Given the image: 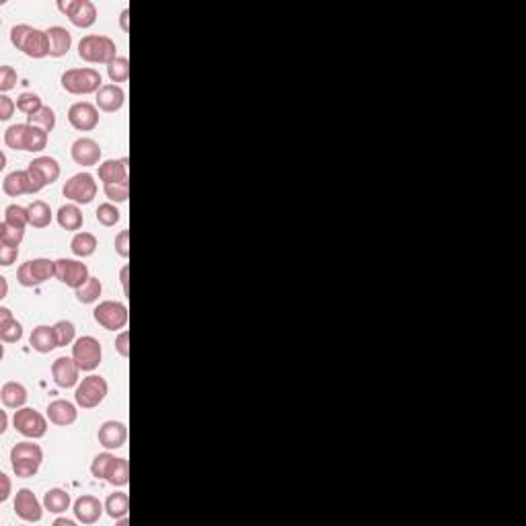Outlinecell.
<instances>
[{
    "label": "cell",
    "instance_id": "f907efd6",
    "mask_svg": "<svg viewBox=\"0 0 526 526\" xmlns=\"http://www.w3.org/2000/svg\"><path fill=\"white\" fill-rule=\"evenodd\" d=\"M12 494V483L6 473H0V502H6Z\"/></svg>",
    "mask_w": 526,
    "mask_h": 526
},
{
    "label": "cell",
    "instance_id": "7c38bea8",
    "mask_svg": "<svg viewBox=\"0 0 526 526\" xmlns=\"http://www.w3.org/2000/svg\"><path fill=\"white\" fill-rule=\"evenodd\" d=\"M58 8L79 29H88L97 21V6L90 0H60Z\"/></svg>",
    "mask_w": 526,
    "mask_h": 526
},
{
    "label": "cell",
    "instance_id": "f546056e",
    "mask_svg": "<svg viewBox=\"0 0 526 526\" xmlns=\"http://www.w3.org/2000/svg\"><path fill=\"white\" fill-rule=\"evenodd\" d=\"M58 224L64 231H81L85 224L83 210L77 204H66L58 210Z\"/></svg>",
    "mask_w": 526,
    "mask_h": 526
},
{
    "label": "cell",
    "instance_id": "52a82bcc",
    "mask_svg": "<svg viewBox=\"0 0 526 526\" xmlns=\"http://www.w3.org/2000/svg\"><path fill=\"white\" fill-rule=\"evenodd\" d=\"M92 317L95 321L107 329V331H119L128 325V306L121 304V302H115V300H103L95 306L92 311Z\"/></svg>",
    "mask_w": 526,
    "mask_h": 526
},
{
    "label": "cell",
    "instance_id": "8992f818",
    "mask_svg": "<svg viewBox=\"0 0 526 526\" xmlns=\"http://www.w3.org/2000/svg\"><path fill=\"white\" fill-rule=\"evenodd\" d=\"M109 393V384L103 376L99 374H88L87 378H83L79 384H77V391H75V401L77 405H81L83 409H95L99 407L105 397Z\"/></svg>",
    "mask_w": 526,
    "mask_h": 526
},
{
    "label": "cell",
    "instance_id": "f1b7e54d",
    "mask_svg": "<svg viewBox=\"0 0 526 526\" xmlns=\"http://www.w3.org/2000/svg\"><path fill=\"white\" fill-rule=\"evenodd\" d=\"M70 506H72V500L66 489L54 487V489L46 491V496H43V508L52 514H64L66 510H70Z\"/></svg>",
    "mask_w": 526,
    "mask_h": 526
},
{
    "label": "cell",
    "instance_id": "8d00e7d4",
    "mask_svg": "<svg viewBox=\"0 0 526 526\" xmlns=\"http://www.w3.org/2000/svg\"><path fill=\"white\" fill-rule=\"evenodd\" d=\"M107 75H109V81H111L113 85L126 83V81L130 79V60L117 56V58L107 66Z\"/></svg>",
    "mask_w": 526,
    "mask_h": 526
},
{
    "label": "cell",
    "instance_id": "484cf974",
    "mask_svg": "<svg viewBox=\"0 0 526 526\" xmlns=\"http://www.w3.org/2000/svg\"><path fill=\"white\" fill-rule=\"evenodd\" d=\"M2 191L6 195H10V197L23 195V193H33L31 191V179H29L27 169L25 171H12V173H8V175L4 177Z\"/></svg>",
    "mask_w": 526,
    "mask_h": 526
},
{
    "label": "cell",
    "instance_id": "7a4b0ae2",
    "mask_svg": "<svg viewBox=\"0 0 526 526\" xmlns=\"http://www.w3.org/2000/svg\"><path fill=\"white\" fill-rule=\"evenodd\" d=\"M4 144L12 150L41 153L48 146V132L31 124H14L4 132Z\"/></svg>",
    "mask_w": 526,
    "mask_h": 526
},
{
    "label": "cell",
    "instance_id": "c3c4849f",
    "mask_svg": "<svg viewBox=\"0 0 526 526\" xmlns=\"http://www.w3.org/2000/svg\"><path fill=\"white\" fill-rule=\"evenodd\" d=\"M17 260H19V247H8V245L0 247V265L2 267H10Z\"/></svg>",
    "mask_w": 526,
    "mask_h": 526
},
{
    "label": "cell",
    "instance_id": "9f6ffc18",
    "mask_svg": "<svg viewBox=\"0 0 526 526\" xmlns=\"http://www.w3.org/2000/svg\"><path fill=\"white\" fill-rule=\"evenodd\" d=\"M54 525L56 526H75V520H68V518H58Z\"/></svg>",
    "mask_w": 526,
    "mask_h": 526
},
{
    "label": "cell",
    "instance_id": "ab89813d",
    "mask_svg": "<svg viewBox=\"0 0 526 526\" xmlns=\"http://www.w3.org/2000/svg\"><path fill=\"white\" fill-rule=\"evenodd\" d=\"M54 329H56V338H58V348H66V346L77 342V327H75V323H70V321H58L54 325Z\"/></svg>",
    "mask_w": 526,
    "mask_h": 526
},
{
    "label": "cell",
    "instance_id": "74e56055",
    "mask_svg": "<svg viewBox=\"0 0 526 526\" xmlns=\"http://www.w3.org/2000/svg\"><path fill=\"white\" fill-rule=\"evenodd\" d=\"M23 338V325L17 319L0 321V340L4 344H17Z\"/></svg>",
    "mask_w": 526,
    "mask_h": 526
},
{
    "label": "cell",
    "instance_id": "ba28073f",
    "mask_svg": "<svg viewBox=\"0 0 526 526\" xmlns=\"http://www.w3.org/2000/svg\"><path fill=\"white\" fill-rule=\"evenodd\" d=\"M12 426H14V430H17L21 436L31 440L43 438L46 432H48V420H46L39 411H35V409H31V407H21V409H17L14 416H12Z\"/></svg>",
    "mask_w": 526,
    "mask_h": 526
},
{
    "label": "cell",
    "instance_id": "db71d44e",
    "mask_svg": "<svg viewBox=\"0 0 526 526\" xmlns=\"http://www.w3.org/2000/svg\"><path fill=\"white\" fill-rule=\"evenodd\" d=\"M6 428H8V416L6 411H0V432H6Z\"/></svg>",
    "mask_w": 526,
    "mask_h": 526
},
{
    "label": "cell",
    "instance_id": "2e32d148",
    "mask_svg": "<svg viewBox=\"0 0 526 526\" xmlns=\"http://www.w3.org/2000/svg\"><path fill=\"white\" fill-rule=\"evenodd\" d=\"M52 376H54V382H56L60 389H72V387L79 384L81 366L77 364L75 358L60 355V358H56L54 364H52Z\"/></svg>",
    "mask_w": 526,
    "mask_h": 526
},
{
    "label": "cell",
    "instance_id": "f35d334b",
    "mask_svg": "<svg viewBox=\"0 0 526 526\" xmlns=\"http://www.w3.org/2000/svg\"><path fill=\"white\" fill-rule=\"evenodd\" d=\"M41 107H43V103H41L39 95H35V92H21L19 99H17V109L21 113H25L27 117L37 113Z\"/></svg>",
    "mask_w": 526,
    "mask_h": 526
},
{
    "label": "cell",
    "instance_id": "d6986e66",
    "mask_svg": "<svg viewBox=\"0 0 526 526\" xmlns=\"http://www.w3.org/2000/svg\"><path fill=\"white\" fill-rule=\"evenodd\" d=\"M97 438H99V444L107 450H115V448H121L128 440V428L126 424L121 422H115V420H109V422H103L99 432H97Z\"/></svg>",
    "mask_w": 526,
    "mask_h": 526
},
{
    "label": "cell",
    "instance_id": "5bb4252c",
    "mask_svg": "<svg viewBox=\"0 0 526 526\" xmlns=\"http://www.w3.org/2000/svg\"><path fill=\"white\" fill-rule=\"evenodd\" d=\"M56 277L62 284H66L68 288L77 290L90 277V273H88V267L83 262H79V260H66L64 257V260L56 262Z\"/></svg>",
    "mask_w": 526,
    "mask_h": 526
},
{
    "label": "cell",
    "instance_id": "3957f363",
    "mask_svg": "<svg viewBox=\"0 0 526 526\" xmlns=\"http://www.w3.org/2000/svg\"><path fill=\"white\" fill-rule=\"evenodd\" d=\"M41 462H43V450L39 444L25 440V442H17L10 450L12 471L21 479H29V477L37 475Z\"/></svg>",
    "mask_w": 526,
    "mask_h": 526
},
{
    "label": "cell",
    "instance_id": "d590c367",
    "mask_svg": "<svg viewBox=\"0 0 526 526\" xmlns=\"http://www.w3.org/2000/svg\"><path fill=\"white\" fill-rule=\"evenodd\" d=\"M4 222L10 224V226H17V228H27L29 224V210L23 208V206H17V204H10L6 206L4 210Z\"/></svg>",
    "mask_w": 526,
    "mask_h": 526
},
{
    "label": "cell",
    "instance_id": "603a6c76",
    "mask_svg": "<svg viewBox=\"0 0 526 526\" xmlns=\"http://www.w3.org/2000/svg\"><path fill=\"white\" fill-rule=\"evenodd\" d=\"M128 157L124 159H109L99 165V179L105 183H128Z\"/></svg>",
    "mask_w": 526,
    "mask_h": 526
},
{
    "label": "cell",
    "instance_id": "277c9868",
    "mask_svg": "<svg viewBox=\"0 0 526 526\" xmlns=\"http://www.w3.org/2000/svg\"><path fill=\"white\" fill-rule=\"evenodd\" d=\"M79 56L88 64H111L117 58V46L107 35H85L79 41Z\"/></svg>",
    "mask_w": 526,
    "mask_h": 526
},
{
    "label": "cell",
    "instance_id": "d6a6232c",
    "mask_svg": "<svg viewBox=\"0 0 526 526\" xmlns=\"http://www.w3.org/2000/svg\"><path fill=\"white\" fill-rule=\"evenodd\" d=\"M99 243L92 233H77L70 241V249L77 257H90L97 251Z\"/></svg>",
    "mask_w": 526,
    "mask_h": 526
},
{
    "label": "cell",
    "instance_id": "cb8c5ba5",
    "mask_svg": "<svg viewBox=\"0 0 526 526\" xmlns=\"http://www.w3.org/2000/svg\"><path fill=\"white\" fill-rule=\"evenodd\" d=\"M29 344L31 348L39 353H50L58 348V338H56V329L50 327V325H39L31 331V338H29Z\"/></svg>",
    "mask_w": 526,
    "mask_h": 526
},
{
    "label": "cell",
    "instance_id": "30bf717a",
    "mask_svg": "<svg viewBox=\"0 0 526 526\" xmlns=\"http://www.w3.org/2000/svg\"><path fill=\"white\" fill-rule=\"evenodd\" d=\"M27 173L31 179V191L39 193L46 185H52L54 181L60 179V165L52 157H37L29 163Z\"/></svg>",
    "mask_w": 526,
    "mask_h": 526
},
{
    "label": "cell",
    "instance_id": "44dd1931",
    "mask_svg": "<svg viewBox=\"0 0 526 526\" xmlns=\"http://www.w3.org/2000/svg\"><path fill=\"white\" fill-rule=\"evenodd\" d=\"M48 418L54 426H72L79 420V411L77 405L66 401V399H56L48 405Z\"/></svg>",
    "mask_w": 526,
    "mask_h": 526
},
{
    "label": "cell",
    "instance_id": "6da1fadb",
    "mask_svg": "<svg viewBox=\"0 0 526 526\" xmlns=\"http://www.w3.org/2000/svg\"><path fill=\"white\" fill-rule=\"evenodd\" d=\"M10 41L17 50H21L29 58H46L52 56V43L48 31H41L31 25H14L10 29Z\"/></svg>",
    "mask_w": 526,
    "mask_h": 526
},
{
    "label": "cell",
    "instance_id": "4316f807",
    "mask_svg": "<svg viewBox=\"0 0 526 526\" xmlns=\"http://www.w3.org/2000/svg\"><path fill=\"white\" fill-rule=\"evenodd\" d=\"M48 35H50L52 56L54 58H62V56H66L70 52V48H72V33L66 27L54 25V27L48 29Z\"/></svg>",
    "mask_w": 526,
    "mask_h": 526
},
{
    "label": "cell",
    "instance_id": "6f0895ef",
    "mask_svg": "<svg viewBox=\"0 0 526 526\" xmlns=\"http://www.w3.org/2000/svg\"><path fill=\"white\" fill-rule=\"evenodd\" d=\"M128 14H130V10L126 8V10L121 12V27H124V29H128Z\"/></svg>",
    "mask_w": 526,
    "mask_h": 526
},
{
    "label": "cell",
    "instance_id": "836d02e7",
    "mask_svg": "<svg viewBox=\"0 0 526 526\" xmlns=\"http://www.w3.org/2000/svg\"><path fill=\"white\" fill-rule=\"evenodd\" d=\"M75 294H77V300H79V302H83V304H92V302H97L99 296L103 294V284H101L99 277L90 275L81 288L75 290Z\"/></svg>",
    "mask_w": 526,
    "mask_h": 526
},
{
    "label": "cell",
    "instance_id": "d4e9b609",
    "mask_svg": "<svg viewBox=\"0 0 526 526\" xmlns=\"http://www.w3.org/2000/svg\"><path fill=\"white\" fill-rule=\"evenodd\" d=\"M27 397H29L27 389L21 382H14V380L4 382L2 389H0V401L8 409H21V407H25Z\"/></svg>",
    "mask_w": 526,
    "mask_h": 526
},
{
    "label": "cell",
    "instance_id": "4fadbf2b",
    "mask_svg": "<svg viewBox=\"0 0 526 526\" xmlns=\"http://www.w3.org/2000/svg\"><path fill=\"white\" fill-rule=\"evenodd\" d=\"M72 358L77 360V364L81 366V370L92 372L95 368H99L101 358H103V348L99 344V340H95L92 335L79 338L72 346Z\"/></svg>",
    "mask_w": 526,
    "mask_h": 526
},
{
    "label": "cell",
    "instance_id": "4dcf8cb0",
    "mask_svg": "<svg viewBox=\"0 0 526 526\" xmlns=\"http://www.w3.org/2000/svg\"><path fill=\"white\" fill-rule=\"evenodd\" d=\"M29 210V224L33 228H46L52 224V208L43 199H35L27 206Z\"/></svg>",
    "mask_w": 526,
    "mask_h": 526
},
{
    "label": "cell",
    "instance_id": "ac0fdd59",
    "mask_svg": "<svg viewBox=\"0 0 526 526\" xmlns=\"http://www.w3.org/2000/svg\"><path fill=\"white\" fill-rule=\"evenodd\" d=\"M101 155H103V153H101V146H99V142L92 140V138H79V140L72 144V148H70L72 161H75L77 165H81V167H95V165H99Z\"/></svg>",
    "mask_w": 526,
    "mask_h": 526
},
{
    "label": "cell",
    "instance_id": "f5cc1de1",
    "mask_svg": "<svg viewBox=\"0 0 526 526\" xmlns=\"http://www.w3.org/2000/svg\"><path fill=\"white\" fill-rule=\"evenodd\" d=\"M10 319H14V317H12V313H10V309L0 306V321H10Z\"/></svg>",
    "mask_w": 526,
    "mask_h": 526
},
{
    "label": "cell",
    "instance_id": "1f68e13d",
    "mask_svg": "<svg viewBox=\"0 0 526 526\" xmlns=\"http://www.w3.org/2000/svg\"><path fill=\"white\" fill-rule=\"evenodd\" d=\"M128 510H130V498H128V494H124V491H115V494H111V496L105 500V512H107L113 520H119V518L128 516Z\"/></svg>",
    "mask_w": 526,
    "mask_h": 526
},
{
    "label": "cell",
    "instance_id": "7bdbcfd3",
    "mask_svg": "<svg viewBox=\"0 0 526 526\" xmlns=\"http://www.w3.org/2000/svg\"><path fill=\"white\" fill-rule=\"evenodd\" d=\"M121 220V212L113 204H101L97 208V222L103 226H115Z\"/></svg>",
    "mask_w": 526,
    "mask_h": 526
},
{
    "label": "cell",
    "instance_id": "f6af8a7d",
    "mask_svg": "<svg viewBox=\"0 0 526 526\" xmlns=\"http://www.w3.org/2000/svg\"><path fill=\"white\" fill-rule=\"evenodd\" d=\"M17 70L12 66H0V90L6 92L17 87Z\"/></svg>",
    "mask_w": 526,
    "mask_h": 526
},
{
    "label": "cell",
    "instance_id": "5b68a950",
    "mask_svg": "<svg viewBox=\"0 0 526 526\" xmlns=\"http://www.w3.org/2000/svg\"><path fill=\"white\" fill-rule=\"evenodd\" d=\"M62 87L70 95H90L99 92L103 79L95 68H70L62 75Z\"/></svg>",
    "mask_w": 526,
    "mask_h": 526
},
{
    "label": "cell",
    "instance_id": "680465c9",
    "mask_svg": "<svg viewBox=\"0 0 526 526\" xmlns=\"http://www.w3.org/2000/svg\"><path fill=\"white\" fill-rule=\"evenodd\" d=\"M2 167H6V155H4V153L0 155V169H2Z\"/></svg>",
    "mask_w": 526,
    "mask_h": 526
},
{
    "label": "cell",
    "instance_id": "ffe728a7",
    "mask_svg": "<svg viewBox=\"0 0 526 526\" xmlns=\"http://www.w3.org/2000/svg\"><path fill=\"white\" fill-rule=\"evenodd\" d=\"M72 510H75V516H77L79 523H83V525H95V523L103 516L105 506H103V504L99 502V498H95V496H81V498L75 502Z\"/></svg>",
    "mask_w": 526,
    "mask_h": 526
},
{
    "label": "cell",
    "instance_id": "e0dca14e",
    "mask_svg": "<svg viewBox=\"0 0 526 526\" xmlns=\"http://www.w3.org/2000/svg\"><path fill=\"white\" fill-rule=\"evenodd\" d=\"M43 510L39 500L35 498V494L27 487L19 489L17 496H14V514L25 520V523H39L41 516H43Z\"/></svg>",
    "mask_w": 526,
    "mask_h": 526
},
{
    "label": "cell",
    "instance_id": "9c48e42d",
    "mask_svg": "<svg viewBox=\"0 0 526 526\" xmlns=\"http://www.w3.org/2000/svg\"><path fill=\"white\" fill-rule=\"evenodd\" d=\"M50 277H56V262L46 260V257H37L33 262L23 263L17 269V280L25 288L39 286V284L48 282Z\"/></svg>",
    "mask_w": 526,
    "mask_h": 526
},
{
    "label": "cell",
    "instance_id": "e575fe53",
    "mask_svg": "<svg viewBox=\"0 0 526 526\" xmlns=\"http://www.w3.org/2000/svg\"><path fill=\"white\" fill-rule=\"evenodd\" d=\"M27 124L37 126V128H41V130H46V132L50 134V132L56 128V113H54L52 107L43 105L37 113H33V115L27 117Z\"/></svg>",
    "mask_w": 526,
    "mask_h": 526
},
{
    "label": "cell",
    "instance_id": "b9f144b4",
    "mask_svg": "<svg viewBox=\"0 0 526 526\" xmlns=\"http://www.w3.org/2000/svg\"><path fill=\"white\" fill-rule=\"evenodd\" d=\"M103 191H105V195H107L109 202L124 204V202H128V197H130V183H105V185H103Z\"/></svg>",
    "mask_w": 526,
    "mask_h": 526
},
{
    "label": "cell",
    "instance_id": "8fae6325",
    "mask_svg": "<svg viewBox=\"0 0 526 526\" xmlns=\"http://www.w3.org/2000/svg\"><path fill=\"white\" fill-rule=\"evenodd\" d=\"M97 181L90 173H77L64 183V197H68L75 204H90L97 197Z\"/></svg>",
    "mask_w": 526,
    "mask_h": 526
},
{
    "label": "cell",
    "instance_id": "816d5d0a",
    "mask_svg": "<svg viewBox=\"0 0 526 526\" xmlns=\"http://www.w3.org/2000/svg\"><path fill=\"white\" fill-rule=\"evenodd\" d=\"M128 271H130V267H128V265H124V267H121V286H124V292H126V294L130 292V282H128Z\"/></svg>",
    "mask_w": 526,
    "mask_h": 526
},
{
    "label": "cell",
    "instance_id": "83f0119b",
    "mask_svg": "<svg viewBox=\"0 0 526 526\" xmlns=\"http://www.w3.org/2000/svg\"><path fill=\"white\" fill-rule=\"evenodd\" d=\"M105 481L115 485V487H126L130 483V465H128V460L113 456L107 471H105Z\"/></svg>",
    "mask_w": 526,
    "mask_h": 526
},
{
    "label": "cell",
    "instance_id": "60d3db41",
    "mask_svg": "<svg viewBox=\"0 0 526 526\" xmlns=\"http://www.w3.org/2000/svg\"><path fill=\"white\" fill-rule=\"evenodd\" d=\"M25 237V231L23 228H17V226H10L2 220L0 224V245H8V247H19L21 241Z\"/></svg>",
    "mask_w": 526,
    "mask_h": 526
},
{
    "label": "cell",
    "instance_id": "7dc6e473",
    "mask_svg": "<svg viewBox=\"0 0 526 526\" xmlns=\"http://www.w3.org/2000/svg\"><path fill=\"white\" fill-rule=\"evenodd\" d=\"M14 109H17V103L6 97V95H0V119L2 121H8L12 115H14Z\"/></svg>",
    "mask_w": 526,
    "mask_h": 526
},
{
    "label": "cell",
    "instance_id": "681fc988",
    "mask_svg": "<svg viewBox=\"0 0 526 526\" xmlns=\"http://www.w3.org/2000/svg\"><path fill=\"white\" fill-rule=\"evenodd\" d=\"M115 350L119 351V355H124V358L130 355V333L128 331H121L115 338Z\"/></svg>",
    "mask_w": 526,
    "mask_h": 526
},
{
    "label": "cell",
    "instance_id": "7402d4cb",
    "mask_svg": "<svg viewBox=\"0 0 526 526\" xmlns=\"http://www.w3.org/2000/svg\"><path fill=\"white\" fill-rule=\"evenodd\" d=\"M126 92L119 85H103L97 92V107L105 113H115L124 107Z\"/></svg>",
    "mask_w": 526,
    "mask_h": 526
},
{
    "label": "cell",
    "instance_id": "bcb514c9",
    "mask_svg": "<svg viewBox=\"0 0 526 526\" xmlns=\"http://www.w3.org/2000/svg\"><path fill=\"white\" fill-rule=\"evenodd\" d=\"M130 233L128 231H121L117 237H115V253L119 255V257H124V260H128L130 257Z\"/></svg>",
    "mask_w": 526,
    "mask_h": 526
},
{
    "label": "cell",
    "instance_id": "9a60e30c",
    "mask_svg": "<svg viewBox=\"0 0 526 526\" xmlns=\"http://www.w3.org/2000/svg\"><path fill=\"white\" fill-rule=\"evenodd\" d=\"M68 121L79 132H90L99 126V107L87 101L72 103L68 109Z\"/></svg>",
    "mask_w": 526,
    "mask_h": 526
},
{
    "label": "cell",
    "instance_id": "11a10c76",
    "mask_svg": "<svg viewBox=\"0 0 526 526\" xmlns=\"http://www.w3.org/2000/svg\"><path fill=\"white\" fill-rule=\"evenodd\" d=\"M0 288H2V292H0V298H4V296L8 294V282H6V277H4V275L0 277Z\"/></svg>",
    "mask_w": 526,
    "mask_h": 526
},
{
    "label": "cell",
    "instance_id": "ee69618b",
    "mask_svg": "<svg viewBox=\"0 0 526 526\" xmlns=\"http://www.w3.org/2000/svg\"><path fill=\"white\" fill-rule=\"evenodd\" d=\"M111 458H113V454H111V452H101V454H97V456L92 458L90 473H92V477H95V479H105V471H107V467H109Z\"/></svg>",
    "mask_w": 526,
    "mask_h": 526
}]
</instances>
